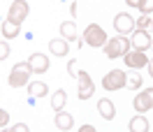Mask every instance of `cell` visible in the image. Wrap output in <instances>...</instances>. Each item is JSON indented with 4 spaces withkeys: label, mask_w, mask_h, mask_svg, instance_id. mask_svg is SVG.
<instances>
[{
    "label": "cell",
    "mask_w": 153,
    "mask_h": 132,
    "mask_svg": "<svg viewBox=\"0 0 153 132\" xmlns=\"http://www.w3.org/2000/svg\"><path fill=\"white\" fill-rule=\"evenodd\" d=\"M130 39L125 37V35H116L114 39H107L105 42V47H102V51H105V56L107 58H121V56H125L128 51H130Z\"/></svg>",
    "instance_id": "6da1fadb"
},
{
    "label": "cell",
    "mask_w": 153,
    "mask_h": 132,
    "mask_svg": "<svg viewBox=\"0 0 153 132\" xmlns=\"http://www.w3.org/2000/svg\"><path fill=\"white\" fill-rule=\"evenodd\" d=\"M30 74H33V70H30L28 60H26V63H16V65L12 67L10 76H7V84H10L12 88H21V86H28Z\"/></svg>",
    "instance_id": "7a4b0ae2"
},
{
    "label": "cell",
    "mask_w": 153,
    "mask_h": 132,
    "mask_svg": "<svg viewBox=\"0 0 153 132\" xmlns=\"http://www.w3.org/2000/svg\"><path fill=\"white\" fill-rule=\"evenodd\" d=\"M81 39L86 42L88 47H105V42L109 37H107V33L102 26H97V23H91V26H86V30H84V35H81Z\"/></svg>",
    "instance_id": "3957f363"
},
{
    "label": "cell",
    "mask_w": 153,
    "mask_h": 132,
    "mask_svg": "<svg viewBox=\"0 0 153 132\" xmlns=\"http://www.w3.org/2000/svg\"><path fill=\"white\" fill-rule=\"evenodd\" d=\"M125 86H128V76H125L123 70H111L102 79V88L105 90H123Z\"/></svg>",
    "instance_id": "277c9868"
},
{
    "label": "cell",
    "mask_w": 153,
    "mask_h": 132,
    "mask_svg": "<svg viewBox=\"0 0 153 132\" xmlns=\"http://www.w3.org/2000/svg\"><path fill=\"white\" fill-rule=\"evenodd\" d=\"M76 81H79V100H88V97H93V95H95V81L91 79L88 72L79 70Z\"/></svg>",
    "instance_id": "5b68a950"
},
{
    "label": "cell",
    "mask_w": 153,
    "mask_h": 132,
    "mask_svg": "<svg viewBox=\"0 0 153 132\" xmlns=\"http://www.w3.org/2000/svg\"><path fill=\"white\" fill-rule=\"evenodd\" d=\"M28 2L26 0H14L10 5V12H7V19L10 21H16V23H21V21H26V16H28Z\"/></svg>",
    "instance_id": "8992f818"
},
{
    "label": "cell",
    "mask_w": 153,
    "mask_h": 132,
    "mask_svg": "<svg viewBox=\"0 0 153 132\" xmlns=\"http://www.w3.org/2000/svg\"><path fill=\"white\" fill-rule=\"evenodd\" d=\"M130 44H132V49H137V51H146V49H151L153 39H151V35H149V30L134 28V30H132V39H130Z\"/></svg>",
    "instance_id": "52a82bcc"
},
{
    "label": "cell",
    "mask_w": 153,
    "mask_h": 132,
    "mask_svg": "<svg viewBox=\"0 0 153 132\" xmlns=\"http://www.w3.org/2000/svg\"><path fill=\"white\" fill-rule=\"evenodd\" d=\"M114 28L118 35H128V33L134 30V19L128 12H121V14H116V19H114Z\"/></svg>",
    "instance_id": "ba28073f"
},
{
    "label": "cell",
    "mask_w": 153,
    "mask_h": 132,
    "mask_svg": "<svg viewBox=\"0 0 153 132\" xmlns=\"http://www.w3.org/2000/svg\"><path fill=\"white\" fill-rule=\"evenodd\" d=\"M123 60H125V65L132 67V70H142V67L149 65V58H146V53H144V51H137V49L128 51V53L123 56Z\"/></svg>",
    "instance_id": "9c48e42d"
},
{
    "label": "cell",
    "mask_w": 153,
    "mask_h": 132,
    "mask_svg": "<svg viewBox=\"0 0 153 132\" xmlns=\"http://www.w3.org/2000/svg\"><path fill=\"white\" fill-rule=\"evenodd\" d=\"M28 65H30V70H33V74H44L49 70V58L44 56V53H33V56L28 58Z\"/></svg>",
    "instance_id": "30bf717a"
},
{
    "label": "cell",
    "mask_w": 153,
    "mask_h": 132,
    "mask_svg": "<svg viewBox=\"0 0 153 132\" xmlns=\"http://www.w3.org/2000/svg\"><path fill=\"white\" fill-rule=\"evenodd\" d=\"M60 35H63V39H67V42H76V49H79L81 44H84V42L79 39L76 26L72 23V21H63V23H60Z\"/></svg>",
    "instance_id": "8fae6325"
},
{
    "label": "cell",
    "mask_w": 153,
    "mask_h": 132,
    "mask_svg": "<svg viewBox=\"0 0 153 132\" xmlns=\"http://www.w3.org/2000/svg\"><path fill=\"white\" fill-rule=\"evenodd\" d=\"M97 111H100V116H102L105 121H114L116 107H114V102H111L109 97H102V100H97Z\"/></svg>",
    "instance_id": "7c38bea8"
},
{
    "label": "cell",
    "mask_w": 153,
    "mask_h": 132,
    "mask_svg": "<svg viewBox=\"0 0 153 132\" xmlns=\"http://www.w3.org/2000/svg\"><path fill=\"white\" fill-rule=\"evenodd\" d=\"M53 123H56V128L58 130H72V125H74V116L72 113H67V111H56V118H53Z\"/></svg>",
    "instance_id": "4fadbf2b"
},
{
    "label": "cell",
    "mask_w": 153,
    "mask_h": 132,
    "mask_svg": "<svg viewBox=\"0 0 153 132\" xmlns=\"http://www.w3.org/2000/svg\"><path fill=\"white\" fill-rule=\"evenodd\" d=\"M0 30H2V37H5V39H14L21 33V23L5 19V21H2V26H0Z\"/></svg>",
    "instance_id": "5bb4252c"
},
{
    "label": "cell",
    "mask_w": 153,
    "mask_h": 132,
    "mask_svg": "<svg viewBox=\"0 0 153 132\" xmlns=\"http://www.w3.org/2000/svg\"><path fill=\"white\" fill-rule=\"evenodd\" d=\"M49 51H51L53 56H67L70 44H67V39H51V42H49Z\"/></svg>",
    "instance_id": "9a60e30c"
},
{
    "label": "cell",
    "mask_w": 153,
    "mask_h": 132,
    "mask_svg": "<svg viewBox=\"0 0 153 132\" xmlns=\"http://www.w3.org/2000/svg\"><path fill=\"white\" fill-rule=\"evenodd\" d=\"M49 93V86L44 81H28V95L30 97H44Z\"/></svg>",
    "instance_id": "2e32d148"
},
{
    "label": "cell",
    "mask_w": 153,
    "mask_h": 132,
    "mask_svg": "<svg viewBox=\"0 0 153 132\" xmlns=\"http://www.w3.org/2000/svg\"><path fill=\"white\" fill-rule=\"evenodd\" d=\"M130 130L132 132H149V121H146L144 113H137V116L130 118Z\"/></svg>",
    "instance_id": "e0dca14e"
},
{
    "label": "cell",
    "mask_w": 153,
    "mask_h": 132,
    "mask_svg": "<svg viewBox=\"0 0 153 132\" xmlns=\"http://www.w3.org/2000/svg\"><path fill=\"white\" fill-rule=\"evenodd\" d=\"M65 102H67V93L63 90V88H58L56 93L51 95V107H53L56 111H60V109L65 107Z\"/></svg>",
    "instance_id": "ac0fdd59"
},
{
    "label": "cell",
    "mask_w": 153,
    "mask_h": 132,
    "mask_svg": "<svg viewBox=\"0 0 153 132\" xmlns=\"http://www.w3.org/2000/svg\"><path fill=\"white\" fill-rule=\"evenodd\" d=\"M132 107H134V111H137V113H146V111H151V107H149V100L144 97V93L134 95V100H132Z\"/></svg>",
    "instance_id": "d6986e66"
},
{
    "label": "cell",
    "mask_w": 153,
    "mask_h": 132,
    "mask_svg": "<svg viewBox=\"0 0 153 132\" xmlns=\"http://www.w3.org/2000/svg\"><path fill=\"white\" fill-rule=\"evenodd\" d=\"M134 28H139V30H149V28H153L151 14H142L139 19H134Z\"/></svg>",
    "instance_id": "ffe728a7"
},
{
    "label": "cell",
    "mask_w": 153,
    "mask_h": 132,
    "mask_svg": "<svg viewBox=\"0 0 153 132\" xmlns=\"http://www.w3.org/2000/svg\"><path fill=\"white\" fill-rule=\"evenodd\" d=\"M128 88H132V90H139V88H142V76H139V74L128 76Z\"/></svg>",
    "instance_id": "44dd1931"
},
{
    "label": "cell",
    "mask_w": 153,
    "mask_h": 132,
    "mask_svg": "<svg viewBox=\"0 0 153 132\" xmlns=\"http://www.w3.org/2000/svg\"><path fill=\"white\" fill-rule=\"evenodd\" d=\"M139 12H142V14H151L153 12V0H144L142 5H139Z\"/></svg>",
    "instance_id": "7402d4cb"
},
{
    "label": "cell",
    "mask_w": 153,
    "mask_h": 132,
    "mask_svg": "<svg viewBox=\"0 0 153 132\" xmlns=\"http://www.w3.org/2000/svg\"><path fill=\"white\" fill-rule=\"evenodd\" d=\"M7 56H10V44L2 39V42H0V60H5Z\"/></svg>",
    "instance_id": "603a6c76"
},
{
    "label": "cell",
    "mask_w": 153,
    "mask_h": 132,
    "mask_svg": "<svg viewBox=\"0 0 153 132\" xmlns=\"http://www.w3.org/2000/svg\"><path fill=\"white\" fill-rule=\"evenodd\" d=\"M7 125H10V113L0 107V128H7Z\"/></svg>",
    "instance_id": "cb8c5ba5"
},
{
    "label": "cell",
    "mask_w": 153,
    "mask_h": 132,
    "mask_svg": "<svg viewBox=\"0 0 153 132\" xmlns=\"http://www.w3.org/2000/svg\"><path fill=\"white\" fill-rule=\"evenodd\" d=\"M67 72H70V76H74V79H76V74H79V70H76V60H70V63H67Z\"/></svg>",
    "instance_id": "d4e9b609"
},
{
    "label": "cell",
    "mask_w": 153,
    "mask_h": 132,
    "mask_svg": "<svg viewBox=\"0 0 153 132\" xmlns=\"http://www.w3.org/2000/svg\"><path fill=\"white\" fill-rule=\"evenodd\" d=\"M142 93H144V97L149 100V107H151V109H153V88H144Z\"/></svg>",
    "instance_id": "484cf974"
},
{
    "label": "cell",
    "mask_w": 153,
    "mask_h": 132,
    "mask_svg": "<svg viewBox=\"0 0 153 132\" xmlns=\"http://www.w3.org/2000/svg\"><path fill=\"white\" fill-rule=\"evenodd\" d=\"M12 132H28V125H23V123H16V125H12Z\"/></svg>",
    "instance_id": "4316f807"
},
{
    "label": "cell",
    "mask_w": 153,
    "mask_h": 132,
    "mask_svg": "<svg viewBox=\"0 0 153 132\" xmlns=\"http://www.w3.org/2000/svg\"><path fill=\"white\" fill-rule=\"evenodd\" d=\"M144 0H125V5H130V7H137L139 10V5H142Z\"/></svg>",
    "instance_id": "83f0119b"
},
{
    "label": "cell",
    "mask_w": 153,
    "mask_h": 132,
    "mask_svg": "<svg viewBox=\"0 0 153 132\" xmlns=\"http://www.w3.org/2000/svg\"><path fill=\"white\" fill-rule=\"evenodd\" d=\"M146 70H149V76H151V79H153V58H151V60H149V65H146Z\"/></svg>",
    "instance_id": "f1b7e54d"
},
{
    "label": "cell",
    "mask_w": 153,
    "mask_h": 132,
    "mask_svg": "<svg viewBox=\"0 0 153 132\" xmlns=\"http://www.w3.org/2000/svg\"><path fill=\"white\" fill-rule=\"evenodd\" d=\"M81 132H95V128L93 125H81Z\"/></svg>",
    "instance_id": "f546056e"
},
{
    "label": "cell",
    "mask_w": 153,
    "mask_h": 132,
    "mask_svg": "<svg viewBox=\"0 0 153 132\" xmlns=\"http://www.w3.org/2000/svg\"><path fill=\"white\" fill-rule=\"evenodd\" d=\"M70 12H72V16H76V2H72V5H70Z\"/></svg>",
    "instance_id": "4dcf8cb0"
},
{
    "label": "cell",
    "mask_w": 153,
    "mask_h": 132,
    "mask_svg": "<svg viewBox=\"0 0 153 132\" xmlns=\"http://www.w3.org/2000/svg\"><path fill=\"white\" fill-rule=\"evenodd\" d=\"M151 49H153V44H151Z\"/></svg>",
    "instance_id": "1f68e13d"
}]
</instances>
